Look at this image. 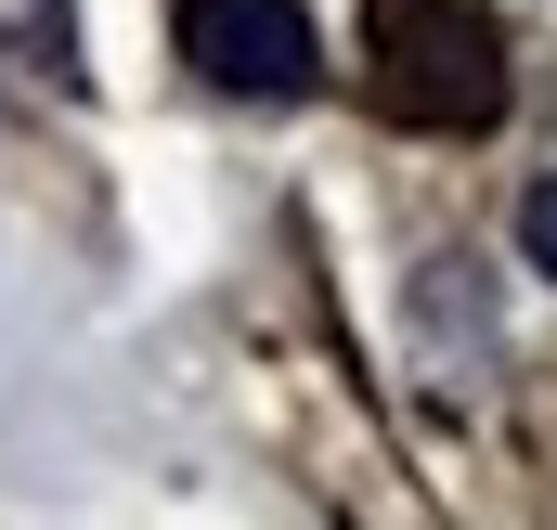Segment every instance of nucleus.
<instances>
[{
  "instance_id": "1",
  "label": "nucleus",
  "mask_w": 557,
  "mask_h": 530,
  "mask_svg": "<svg viewBox=\"0 0 557 530\" xmlns=\"http://www.w3.org/2000/svg\"><path fill=\"white\" fill-rule=\"evenodd\" d=\"M376 117L403 130H480L506 117V39L480 0H376Z\"/></svg>"
},
{
  "instance_id": "2",
  "label": "nucleus",
  "mask_w": 557,
  "mask_h": 530,
  "mask_svg": "<svg viewBox=\"0 0 557 530\" xmlns=\"http://www.w3.org/2000/svg\"><path fill=\"white\" fill-rule=\"evenodd\" d=\"M182 65L234 104H311L324 78V39H311V0H182L169 13Z\"/></svg>"
},
{
  "instance_id": "3",
  "label": "nucleus",
  "mask_w": 557,
  "mask_h": 530,
  "mask_svg": "<svg viewBox=\"0 0 557 530\" xmlns=\"http://www.w3.org/2000/svg\"><path fill=\"white\" fill-rule=\"evenodd\" d=\"M0 65L39 91H78V13L65 0H0Z\"/></svg>"
},
{
  "instance_id": "4",
  "label": "nucleus",
  "mask_w": 557,
  "mask_h": 530,
  "mask_svg": "<svg viewBox=\"0 0 557 530\" xmlns=\"http://www.w3.org/2000/svg\"><path fill=\"white\" fill-rule=\"evenodd\" d=\"M519 260H532V272L557 285V168L532 181V194H519Z\"/></svg>"
}]
</instances>
